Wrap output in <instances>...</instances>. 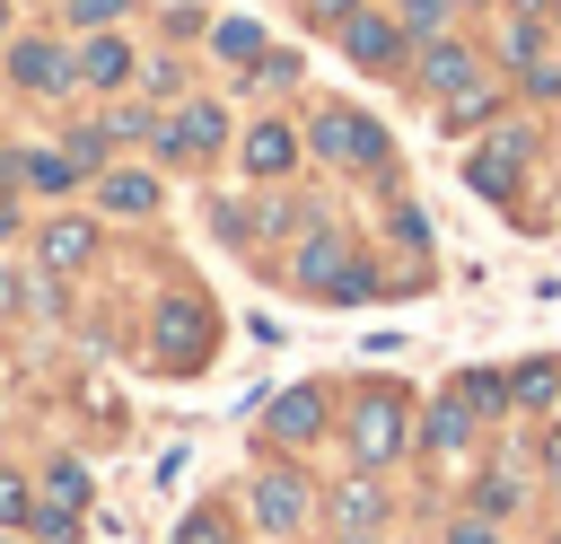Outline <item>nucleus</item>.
I'll return each mask as SVG.
<instances>
[{
	"instance_id": "22",
	"label": "nucleus",
	"mask_w": 561,
	"mask_h": 544,
	"mask_svg": "<svg viewBox=\"0 0 561 544\" xmlns=\"http://www.w3.org/2000/svg\"><path fill=\"white\" fill-rule=\"evenodd\" d=\"M44 483H53V500H61V509H79V500H88V474H79V465H53Z\"/></svg>"
},
{
	"instance_id": "15",
	"label": "nucleus",
	"mask_w": 561,
	"mask_h": 544,
	"mask_svg": "<svg viewBox=\"0 0 561 544\" xmlns=\"http://www.w3.org/2000/svg\"><path fill=\"white\" fill-rule=\"evenodd\" d=\"M149 202H158L149 175H105V211H149Z\"/></svg>"
},
{
	"instance_id": "29",
	"label": "nucleus",
	"mask_w": 561,
	"mask_h": 544,
	"mask_svg": "<svg viewBox=\"0 0 561 544\" xmlns=\"http://www.w3.org/2000/svg\"><path fill=\"white\" fill-rule=\"evenodd\" d=\"M447 544H491V526H456V535H447Z\"/></svg>"
},
{
	"instance_id": "9",
	"label": "nucleus",
	"mask_w": 561,
	"mask_h": 544,
	"mask_svg": "<svg viewBox=\"0 0 561 544\" xmlns=\"http://www.w3.org/2000/svg\"><path fill=\"white\" fill-rule=\"evenodd\" d=\"M316 430H324V395H316V386H298V395H280V404H272V439H289V447H298V439H316Z\"/></svg>"
},
{
	"instance_id": "3",
	"label": "nucleus",
	"mask_w": 561,
	"mask_h": 544,
	"mask_svg": "<svg viewBox=\"0 0 561 544\" xmlns=\"http://www.w3.org/2000/svg\"><path fill=\"white\" fill-rule=\"evenodd\" d=\"M342 53H351L359 70H394V61H403V26H394V18H342Z\"/></svg>"
},
{
	"instance_id": "14",
	"label": "nucleus",
	"mask_w": 561,
	"mask_h": 544,
	"mask_svg": "<svg viewBox=\"0 0 561 544\" xmlns=\"http://www.w3.org/2000/svg\"><path fill=\"white\" fill-rule=\"evenodd\" d=\"M465 439H473V412H465V404L447 395V404L430 412V447H465Z\"/></svg>"
},
{
	"instance_id": "11",
	"label": "nucleus",
	"mask_w": 561,
	"mask_h": 544,
	"mask_svg": "<svg viewBox=\"0 0 561 544\" xmlns=\"http://www.w3.org/2000/svg\"><path fill=\"white\" fill-rule=\"evenodd\" d=\"M88 254H96V228H88V219H53V228H44V263H53V272H79Z\"/></svg>"
},
{
	"instance_id": "6",
	"label": "nucleus",
	"mask_w": 561,
	"mask_h": 544,
	"mask_svg": "<svg viewBox=\"0 0 561 544\" xmlns=\"http://www.w3.org/2000/svg\"><path fill=\"white\" fill-rule=\"evenodd\" d=\"M421 88H430V97H465V88H473V53L438 35V44L421 53Z\"/></svg>"
},
{
	"instance_id": "18",
	"label": "nucleus",
	"mask_w": 561,
	"mask_h": 544,
	"mask_svg": "<svg viewBox=\"0 0 561 544\" xmlns=\"http://www.w3.org/2000/svg\"><path fill=\"white\" fill-rule=\"evenodd\" d=\"M210 44H219V53H228V61H254V53H263V35H254V26H245V18H228V26H219V35H210Z\"/></svg>"
},
{
	"instance_id": "26",
	"label": "nucleus",
	"mask_w": 561,
	"mask_h": 544,
	"mask_svg": "<svg viewBox=\"0 0 561 544\" xmlns=\"http://www.w3.org/2000/svg\"><path fill=\"white\" fill-rule=\"evenodd\" d=\"M70 9H79V18H88V26H105V18H114V9H123V0H70Z\"/></svg>"
},
{
	"instance_id": "4",
	"label": "nucleus",
	"mask_w": 561,
	"mask_h": 544,
	"mask_svg": "<svg viewBox=\"0 0 561 544\" xmlns=\"http://www.w3.org/2000/svg\"><path fill=\"white\" fill-rule=\"evenodd\" d=\"M254 526H272V535L307 526V483L298 474H254Z\"/></svg>"
},
{
	"instance_id": "12",
	"label": "nucleus",
	"mask_w": 561,
	"mask_h": 544,
	"mask_svg": "<svg viewBox=\"0 0 561 544\" xmlns=\"http://www.w3.org/2000/svg\"><path fill=\"white\" fill-rule=\"evenodd\" d=\"M289 158H298V140H289L280 123H254V132H245V167H254V175H280Z\"/></svg>"
},
{
	"instance_id": "17",
	"label": "nucleus",
	"mask_w": 561,
	"mask_h": 544,
	"mask_svg": "<svg viewBox=\"0 0 561 544\" xmlns=\"http://www.w3.org/2000/svg\"><path fill=\"white\" fill-rule=\"evenodd\" d=\"M26 526H35L44 544H79V509H61V500H53V509H35Z\"/></svg>"
},
{
	"instance_id": "24",
	"label": "nucleus",
	"mask_w": 561,
	"mask_h": 544,
	"mask_svg": "<svg viewBox=\"0 0 561 544\" xmlns=\"http://www.w3.org/2000/svg\"><path fill=\"white\" fill-rule=\"evenodd\" d=\"M175 544H228V526L202 509V518H184V526H175Z\"/></svg>"
},
{
	"instance_id": "25",
	"label": "nucleus",
	"mask_w": 561,
	"mask_h": 544,
	"mask_svg": "<svg viewBox=\"0 0 561 544\" xmlns=\"http://www.w3.org/2000/svg\"><path fill=\"white\" fill-rule=\"evenodd\" d=\"M535 44H543V26H535V18H517V26H508V61H535Z\"/></svg>"
},
{
	"instance_id": "2",
	"label": "nucleus",
	"mask_w": 561,
	"mask_h": 544,
	"mask_svg": "<svg viewBox=\"0 0 561 544\" xmlns=\"http://www.w3.org/2000/svg\"><path fill=\"white\" fill-rule=\"evenodd\" d=\"M316 158H359V167H386V132L359 123V114H316Z\"/></svg>"
},
{
	"instance_id": "13",
	"label": "nucleus",
	"mask_w": 561,
	"mask_h": 544,
	"mask_svg": "<svg viewBox=\"0 0 561 544\" xmlns=\"http://www.w3.org/2000/svg\"><path fill=\"white\" fill-rule=\"evenodd\" d=\"M342 272H351V263H342V237H324V228H316V237L298 246V281H324V290H333Z\"/></svg>"
},
{
	"instance_id": "16",
	"label": "nucleus",
	"mask_w": 561,
	"mask_h": 544,
	"mask_svg": "<svg viewBox=\"0 0 561 544\" xmlns=\"http://www.w3.org/2000/svg\"><path fill=\"white\" fill-rule=\"evenodd\" d=\"M552 377H561L552 360H526V369L508 377V395H517V404H552Z\"/></svg>"
},
{
	"instance_id": "27",
	"label": "nucleus",
	"mask_w": 561,
	"mask_h": 544,
	"mask_svg": "<svg viewBox=\"0 0 561 544\" xmlns=\"http://www.w3.org/2000/svg\"><path fill=\"white\" fill-rule=\"evenodd\" d=\"M307 18H359V0H307Z\"/></svg>"
},
{
	"instance_id": "8",
	"label": "nucleus",
	"mask_w": 561,
	"mask_h": 544,
	"mask_svg": "<svg viewBox=\"0 0 561 544\" xmlns=\"http://www.w3.org/2000/svg\"><path fill=\"white\" fill-rule=\"evenodd\" d=\"M70 70H79V61H61V44H18V53H9V79H18V88H70Z\"/></svg>"
},
{
	"instance_id": "23",
	"label": "nucleus",
	"mask_w": 561,
	"mask_h": 544,
	"mask_svg": "<svg viewBox=\"0 0 561 544\" xmlns=\"http://www.w3.org/2000/svg\"><path fill=\"white\" fill-rule=\"evenodd\" d=\"M403 26H412V35H438V26H447V0H403Z\"/></svg>"
},
{
	"instance_id": "21",
	"label": "nucleus",
	"mask_w": 561,
	"mask_h": 544,
	"mask_svg": "<svg viewBox=\"0 0 561 544\" xmlns=\"http://www.w3.org/2000/svg\"><path fill=\"white\" fill-rule=\"evenodd\" d=\"M26 298H35V307H53V290H44V281H18V272L0 263V307H26Z\"/></svg>"
},
{
	"instance_id": "10",
	"label": "nucleus",
	"mask_w": 561,
	"mask_h": 544,
	"mask_svg": "<svg viewBox=\"0 0 561 544\" xmlns=\"http://www.w3.org/2000/svg\"><path fill=\"white\" fill-rule=\"evenodd\" d=\"M79 79H88V88H123V79H131V44H123V35H96V44L79 53Z\"/></svg>"
},
{
	"instance_id": "30",
	"label": "nucleus",
	"mask_w": 561,
	"mask_h": 544,
	"mask_svg": "<svg viewBox=\"0 0 561 544\" xmlns=\"http://www.w3.org/2000/svg\"><path fill=\"white\" fill-rule=\"evenodd\" d=\"M543 9H552V0H517V18H543Z\"/></svg>"
},
{
	"instance_id": "5",
	"label": "nucleus",
	"mask_w": 561,
	"mask_h": 544,
	"mask_svg": "<svg viewBox=\"0 0 561 544\" xmlns=\"http://www.w3.org/2000/svg\"><path fill=\"white\" fill-rule=\"evenodd\" d=\"M219 132H228V123H219V105H184V114L158 132V149H167V158H210V149H219Z\"/></svg>"
},
{
	"instance_id": "28",
	"label": "nucleus",
	"mask_w": 561,
	"mask_h": 544,
	"mask_svg": "<svg viewBox=\"0 0 561 544\" xmlns=\"http://www.w3.org/2000/svg\"><path fill=\"white\" fill-rule=\"evenodd\" d=\"M543 474H552V483H561V430H552V439H543Z\"/></svg>"
},
{
	"instance_id": "1",
	"label": "nucleus",
	"mask_w": 561,
	"mask_h": 544,
	"mask_svg": "<svg viewBox=\"0 0 561 544\" xmlns=\"http://www.w3.org/2000/svg\"><path fill=\"white\" fill-rule=\"evenodd\" d=\"M403 439H412L403 395H359V412H351V456H359V465H386V456H403Z\"/></svg>"
},
{
	"instance_id": "19",
	"label": "nucleus",
	"mask_w": 561,
	"mask_h": 544,
	"mask_svg": "<svg viewBox=\"0 0 561 544\" xmlns=\"http://www.w3.org/2000/svg\"><path fill=\"white\" fill-rule=\"evenodd\" d=\"M18 175H26L35 193H70V167H61V158H18Z\"/></svg>"
},
{
	"instance_id": "20",
	"label": "nucleus",
	"mask_w": 561,
	"mask_h": 544,
	"mask_svg": "<svg viewBox=\"0 0 561 544\" xmlns=\"http://www.w3.org/2000/svg\"><path fill=\"white\" fill-rule=\"evenodd\" d=\"M26 518H35V491L18 474H0V526H26Z\"/></svg>"
},
{
	"instance_id": "7",
	"label": "nucleus",
	"mask_w": 561,
	"mask_h": 544,
	"mask_svg": "<svg viewBox=\"0 0 561 544\" xmlns=\"http://www.w3.org/2000/svg\"><path fill=\"white\" fill-rule=\"evenodd\" d=\"M333 526H342V535H377V526H386V491H377L368 474L342 483V491H333Z\"/></svg>"
}]
</instances>
